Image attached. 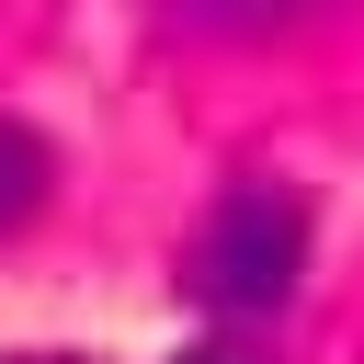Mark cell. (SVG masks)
<instances>
[{
    "label": "cell",
    "mask_w": 364,
    "mask_h": 364,
    "mask_svg": "<svg viewBox=\"0 0 364 364\" xmlns=\"http://www.w3.org/2000/svg\"><path fill=\"white\" fill-rule=\"evenodd\" d=\"M46 182H57V159H46V136L34 125H0V239L46 205Z\"/></svg>",
    "instance_id": "cell-2"
},
{
    "label": "cell",
    "mask_w": 364,
    "mask_h": 364,
    "mask_svg": "<svg viewBox=\"0 0 364 364\" xmlns=\"http://www.w3.org/2000/svg\"><path fill=\"white\" fill-rule=\"evenodd\" d=\"M307 273V205L284 182H239L205 205V239H193V296L216 318H273Z\"/></svg>",
    "instance_id": "cell-1"
},
{
    "label": "cell",
    "mask_w": 364,
    "mask_h": 364,
    "mask_svg": "<svg viewBox=\"0 0 364 364\" xmlns=\"http://www.w3.org/2000/svg\"><path fill=\"white\" fill-rule=\"evenodd\" d=\"M193 34H273V23H296L307 0H171Z\"/></svg>",
    "instance_id": "cell-3"
},
{
    "label": "cell",
    "mask_w": 364,
    "mask_h": 364,
    "mask_svg": "<svg viewBox=\"0 0 364 364\" xmlns=\"http://www.w3.org/2000/svg\"><path fill=\"white\" fill-rule=\"evenodd\" d=\"M182 364H228V353H182Z\"/></svg>",
    "instance_id": "cell-4"
},
{
    "label": "cell",
    "mask_w": 364,
    "mask_h": 364,
    "mask_svg": "<svg viewBox=\"0 0 364 364\" xmlns=\"http://www.w3.org/2000/svg\"><path fill=\"white\" fill-rule=\"evenodd\" d=\"M23 364H57V353H23Z\"/></svg>",
    "instance_id": "cell-5"
}]
</instances>
